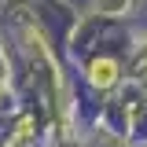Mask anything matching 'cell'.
Returning <instances> with one entry per match:
<instances>
[{
    "label": "cell",
    "instance_id": "obj_2",
    "mask_svg": "<svg viewBox=\"0 0 147 147\" xmlns=\"http://www.w3.org/2000/svg\"><path fill=\"white\" fill-rule=\"evenodd\" d=\"M140 70H147V40H144V59H140Z\"/></svg>",
    "mask_w": 147,
    "mask_h": 147
},
{
    "label": "cell",
    "instance_id": "obj_1",
    "mask_svg": "<svg viewBox=\"0 0 147 147\" xmlns=\"http://www.w3.org/2000/svg\"><path fill=\"white\" fill-rule=\"evenodd\" d=\"M114 77H118V63H114V59H96V63H92V85H96V88L114 85Z\"/></svg>",
    "mask_w": 147,
    "mask_h": 147
},
{
    "label": "cell",
    "instance_id": "obj_3",
    "mask_svg": "<svg viewBox=\"0 0 147 147\" xmlns=\"http://www.w3.org/2000/svg\"><path fill=\"white\" fill-rule=\"evenodd\" d=\"M0 92H4V85H0Z\"/></svg>",
    "mask_w": 147,
    "mask_h": 147
}]
</instances>
